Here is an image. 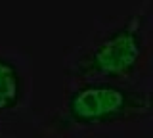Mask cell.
<instances>
[{
	"label": "cell",
	"instance_id": "6da1fadb",
	"mask_svg": "<svg viewBox=\"0 0 153 138\" xmlns=\"http://www.w3.org/2000/svg\"><path fill=\"white\" fill-rule=\"evenodd\" d=\"M67 81H111L153 84L151 0H142L126 16L96 21L80 42L65 52Z\"/></svg>",
	"mask_w": 153,
	"mask_h": 138
},
{
	"label": "cell",
	"instance_id": "7a4b0ae2",
	"mask_svg": "<svg viewBox=\"0 0 153 138\" xmlns=\"http://www.w3.org/2000/svg\"><path fill=\"white\" fill-rule=\"evenodd\" d=\"M153 125V84L69 81L59 106L38 131L44 136H86Z\"/></svg>",
	"mask_w": 153,
	"mask_h": 138
},
{
	"label": "cell",
	"instance_id": "3957f363",
	"mask_svg": "<svg viewBox=\"0 0 153 138\" xmlns=\"http://www.w3.org/2000/svg\"><path fill=\"white\" fill-rule=\"evenodd\" d=\"M33 102V61L29 54L0 46V121H21Z\"/></svg>",
	"mask_w": 153,
	"mask_h": 138
},
{
	"label": "cell",
	"instance_id": "277c9868",
	"mask_svg": "<svg viewBox=\"0 0 153 138\" xmlns=\"http://www.w3.org/2000/svg\"><path fill=\"white\" fill-rule=\"evenodd\" d=\"M0 138H13L8 132V125H6V123H2V121H0Z\"/></svg>",
	"mask_w": 153,
	"mask_h": 138
},
{
	"label": "cell",
	"instance_id": "5b68a950",
	"mask_svg": "<svg viewBox=\"0 0 153 138\" xmlns=\"http://www.w3.org/2000/svg\"><path fill=\"white\" fill-rule=\"evenodd\" d=\"M151 16H153V0H151Z\"/></svg>",
	"mask_w": 153,
	"mask_h": 138
}]
</instances>
